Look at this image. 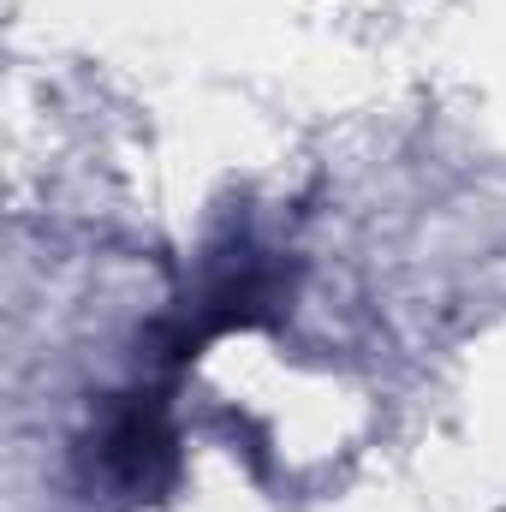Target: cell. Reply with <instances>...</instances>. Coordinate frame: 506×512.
Segmentation results:
<instances>
[{"label": "cell", "mask_w": 506, "mask_h": 512, "mask_svg": "<svg viewBox=\"0 0 506 512\" xmlns=\"http://www.w3.org/2000/svg\"><path fill=\"white\" fill-rule=\"evenodd\" d=\"M96 471L131 495V501H149L173 483L179 471V441H173V417H167V393L161 387H131L108 405L96 441Z\"/></svg>", "instance_id": "6da1fadb"}]
</instances>
